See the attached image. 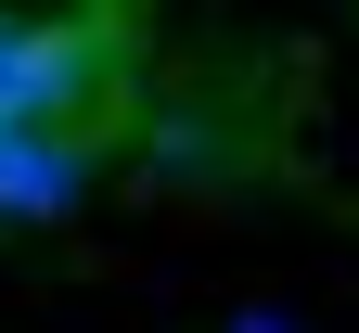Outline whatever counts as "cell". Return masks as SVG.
<instances>
[{
    "label": "cell",
    "instance_id": "6da1fadb",
    "mask_svg": "<svg viewBox=\"0 0 359 333\" xmlns=\"http://www.w3.org/2000/svg\"><path fill=\"white\" fill-rule=\"evenodd\" d=\"M90 116H26V128H0V218H65L90 193Z\"/></svg>",
    "mask_w": 359,
    "mask_h": 333
},
{
    "label": "cell",
    "instance_id": "7a4b0ae2",
    "mask_svg": "<svg viewBox=\"0 0 359 333\" xmlns=\"http://www.w3.org/2000/svg\"><path fill=\"white\" fill-rule=\"evenodd\" d=\"M244 333H269V320H244Z\"/></svg>",
    "mask_w": 359,
    "mask_h": 333
}]
</instances>
